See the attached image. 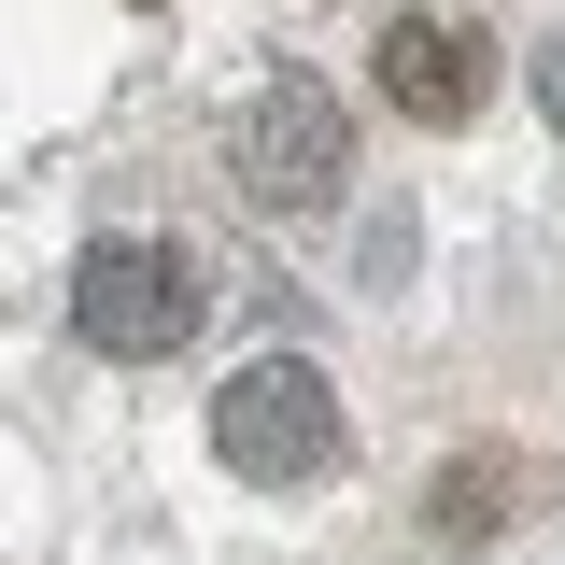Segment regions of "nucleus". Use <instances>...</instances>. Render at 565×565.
Masks as SVG:
<instances>
[{
  "mask_svg": "<svg viewBox=\"0 0 565 565\" xmlns=\"http://www.w3.org/2000/svg\"><path fill=\"white\" fill-rule=\"evenodd\" d=\"M226 184L282 226H311V212H340L353 184V114L326 71H269L255 99H241V128H226Z\"/></svg>",
  "mask_w": 565,
  "mask_h": 565,
  "instance_id": "nucleus-1",
  "label": "nucleus"
},
{
  "mask_svg": "<svg viewBox=\"0 0 565 565\" xmlns=\"http://www.w3.org/2000/svg\"><path fill=\"white\" fill-rule=\"evenodd\" d=\"M212 452H226V481H326L340 467V382L311 367V353H255V367H226V396H212Z\"/></svg>",
  "mask_w": 565,
  "mask_h": 565,
  "instance_id": "nucleus-2",
  "label": "nucleus"
},
{
  "mask_svg": "<svg viewBox=\"0 0 565 565\" xmlns=\"http://www.w3.org/2000/svg\"><path fill=\"white\" fill-rule=\"evenodd\" d=\"M212 311V282L184 241H85V269H71V340L114 353V367H156V353H184Z\"/></svg>",
  "mask_w": 565,
  "mask_h": 565,
  "instance_id": "nucleus-3",
  "label": "nucleus"
},
{
  "mask_svg": "<svg viewBox=\"0 0 565 565\" xmlns=\"http://www.w3.org/2000/svg\"><path fill=\"white\" fill-rule=\"evenodd\" d=\"M367 71H382V99H396L411 128H467V114L494 99V43H481V14H382Z\"/></svg>",
  "mask_w": 565,
  "mask_h": 565,
  "instance_id": "nucleus-4",
  "label": "nucleus"
},
{
  "mask_svg": "<svg viewBox=\"0 0 565 565\" xmlns=\"http://www.w3.org/2000/svg\"><path fill=\"white\" fill-rule=\"evenodd\" d=\"M438 537H494V452H467V467L438 481Z\"/></svg>",
  "mask_w": 565,
  "mask_h": 565,
  "instance_id": "nucleus-5",
  "label": "nucleus"
},
{
  "mask_svg": "<svg viewBox=\"0 0 565 565\" xmlns=\"http://www.w3.org/2000/svg\"><path fill=\"white\" fill-rule=\"evenodd\" d=\"M537 114H552V128H565V29H552V43H537Z\"/></svg>",
  "mask_w": 565,
  "mask_h": 565,
  "instance_id": "nucleus-6",
  "label": "nucleus"
}]
</instances>
